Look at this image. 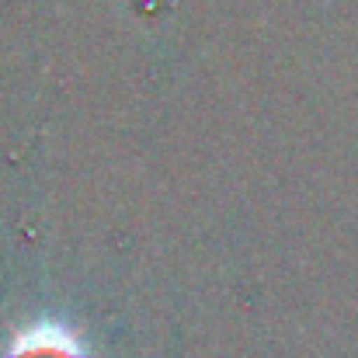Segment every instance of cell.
<instances>
[{"label": "cell", "instance_id": "obj_1", "mask_svg": "<svg viewBox=\"0 0 358 358\" xmlns=\"http://www.w3.org/2000/svg\"><path fill=\"white\" fill-rule=\"evenodd\" d=\"M7 358H84L73 334L59 324H35L14 338Z\"/></svg>", "mask_w": 358, "mask_h": 358}]
</instances>
